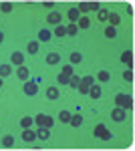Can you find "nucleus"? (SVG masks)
<instances>
[{"mask_svg": "<svg viewBox=\"0 0 135 151\" xmlns=\"http://www.w3.org/2000/svg\"><path fill=\"white\" fill-rule=\"evenodd\" d=\"M115 105L117 107H121V109H125V111H129V109H133V99L129 97V95H115Z\"/></svg>", "mask_w": 135, "mask_h": 151, "instance_id": "1", "label": "nucleus"}, {"mask_svg": "<svg viewBox=\"0 0 135 151\" xmlns=\"http://www.w3.org/2000/svg\"><path fill=\"white\" fill-rule=\"evenodd\" d=\"M34 119V123H36V125H38V127H53V125H55V119H53V117L51 115H45V113H38V115L36 117H32Z\"/></svg>", "mask_w": 135, "mask_h": 151, "instance_id": "2", "label": "nucleus"}, {"mask_svg": "<svg viewBox=\"0 0 135 151\" xmlns=\"http://www.w3.org/2000/svg\"><path fill=\"white\" fill-rule=\"evenodd\" d=\"M93 135H95V137H101L103 141H109V139H111V133L107 131V125H103V123L95 125V129H93Z\"/></svg>", "mask_w": 135, "mask_h": 151, "instance_id": "3", "label": "nucleus"}, {"mask_svg": "<svg viewBox=\"0 0 135 151\" xmlns=\"http://www.w3.org/2000/svg\"><path fill=\"white\" fill-rule=\"evenodd\" d=\"M24 95H28V97H34V95L38 93V85L32 81H24Z\"/></svg>", "mask_w": 135, "mask_h": 151, "instance_id": "4", "label": "nucleus"}, {"mask_svg": "<svg viewBox=\"0 0 135 151\" xmlns=\"http://www.w3.org/2000/svg\"><path fill=\"white\" fill-rule=\"evenodd\" d=\"M125 117H127V111L121 109V107H117V109H113V111H111V119H113V121H117V123L125 121Z\"/></svg>", "mask_w": 135, "mask_h": 151, "instance_id": "5", "label": "nucleus"}, {"mask_svg": "<svg viewBox=\"0 0 135 151\" xmlns=\"http://www.w3.org/2000/svg\"><path fill=\"white\" fill-rule=\"evenodd\" d=\"M10 60H12V65L22 67V65H24V52H20V50H14V52L10 55Z\"/></svg>", "mask_w": 135, "mask_h": 151, "instance_id": "6", "label": "nucleus"}, {"mask_svg": "<svg viewBox=\"0 0 135 151\" xmlns=\"http://www.w3.org/2000/svg\"><path fill=\"white\" fill-rule=\"evenodd\" d=\"M61 20H63V14H61V12H51V14H48V16H46V22L48 24H61Z\"/></svg>", "mask_w": 135, "mask_h": 151, "instance_id": "7", "label": "nucleus"}, {"mask_svg": "<svg viewBox=\"0 0 135 151\" xmlns=\"http://www.w3.org/2000/svg\"><path fill=\"white\" fill-rule=\"evenodd\" d=\"M51 38H53V32L48 28H40L38 30V42H48Z\"/></svg>", "mask_w": 135, "mask_h": 151, "instance_id": "8", "label": "nucleus"}, {"mask_svg": "<svg viewBox=\"0 0 135 151\" xmlns=\"http://www.w3.org/2000/svg\"><path fill=\"white\" fill-rule=\"evenodd\" d=\"M48 137H51V129L48 127H38V131H36V139L48 141Z\"/></svg>", "mask_w": 135, "mask_h": 151, "instance_id": "9", "label": "nucleus"}, {"mask_svg": "<svg viewBox=\"0 0 135 151\" xmlns=\"http://www.w3.org/2000/svg\"><path fill=\"white\" fill-rule=\"evenodd\" d=\"M121 63H125V65L131 69V67H133V52H131V50H125L123 55H121Z\"/></svg>", "mask_w": 135, "mask_h": 151, "instance_id": "10", "label": "nucleus"}, {"mask_svg": "<svg viewBox=\"0 0 135 151\" xmlns=\"http://www.w3.org/2000/svg\"><path fill=\"white\" fill-rule=\"evenodd\" d=\"M107 20H109V26H113V28H117V24L121 22V16H119L117 12H109Z\"/></svg>", "mask_w": 135, "mask_h": 151, "instance_id": "11", "label": "nucleus"}, {"mask_svg": "<svg viewBox=\"0 0 135 151\" xmlns=\"http://www.w3.org/2000/svg\"><path fill=\"white\" fill-rule=\"evenodd\" d=\"M67 16H69V20H71L73 24H77V20H79L83 14H79V10H77V8H69V10H67Z\"/></svg>", "mask_w": 135, "mask_h": 151, "instance_id": "12", "label": "nucleus"}, {"mask_svg": "<svg viewBox=\"0 0 135 151\" xmlns=\"http://www.w3.org/2000/svg\"><path fill=\"white\" fill-rule=\"evenodd\" d=\"M58 60H61V55L58 52H48L46 55V65H51V67L58 65Z\"/></svg>", "mask_w": 135, "mask_h": 151, "instance_id": "13", "label": "nucleus"}, {"mask_svg": "<svg viewBox=\"0 0 135 151\" xmlns=\"http://www.w3.org/2000/svg\"><path fill=\"white\" fill-rule=\"evenodd\" d=\"M101 95H103V91H101V87H99V85L89 87V97H91V99H101Z\"/></svg>", "mask_w": 135, "mask_h": 151, "instance_id": "14", "label": "nucleus"}, {"mask_svg": "<svg viewBox=\"0 0 135 151\" xmlns=\"http://www.w3.org/2000/svg\"><path fill=\"white\" fill-rule=\"evenodd\" d=\"M38 48H40V42H38V40H30V42L26 45V52H28V55H36Z\"/></svg>", "mask_w": 135, "mask_h": 151, "instance_id": "15", "label": "nucleus"}, {"mask_svg": "<svg viewBox=\"0 0 135 151\" xmlns=\"http://www.w3.org/2000/svg\"><path fill=\"white\" fill-rule=\"evenodd\" d=\"M36 139V133L34 131H30V127L28 129H22V141H26V143H30V141Z\"/></svg>", "mask_w": 135, "mask_h": 151, "instance_id": "16", "label": "nucleus"}, {"mask_svg": "<svg viewBox=\"0 0 135 151\" xmlns=\"http://www.w3.org/2000/svg\"><path fill=\"white\" fill-rule=\"evenodd\" d=\"M16 77L20 79V81H28V77H30V73H28V69L26 67H18V70H16Z\"/></svg>", "mask_w": 135, "mask_h": 151, "instance_id": "17", "label": "nucleus"}, {"mask_svg": "<svg viewBox=\"0 0 135 151\" xmlns=\"http://www.w3.org/2000/svg\"><path fill=\"white\" fill-rule=\"evenodd\" d=\"M58 89H56V87H48V89H46V99H51V101H56V99H58Z\"/></svg>", "mask_w": 135, "mask_h": 151, "instance_id": "18", "label": "nucleus"}, {"mask_svg": "<svg viewBox=\"0 0 135 151\" xmlns=\"http://www.w3.org/2000/svg\"><path fill=\"white\" fill-rule=\"evenodd\" d=\"M81 123H83V115H81V113L71 115V121H69V125H71V127H79Z\"/></svg>", "mask_w": 135, "mask_h": 151, "instance_id": "19", "label": "nucleus"}, {"mask_svg": "<svg viewBox=\"0 0 135 151\" xmlns=\"http://www.w3.org/2000/svg\"><path fill=\"white\" fill-rule=\"evenodd\" d=\"M77 26H79V28H89V26H91V18L83 14L79 20H77Z\"/></svg>", "mask_w": 135, "mask_h": 151, "instance_id": "20", "label": "nucleus"}, {"mask_svg": "<svg viewBox=\"0 0 135 151\" xmlns=\"http://www.w3.org/2000/svg\"><path fill=\"white\" fill-rule=\"evenodd\" d=\"M12 73V65H8V63H4V65H0V77L4 79V77H8Z\"/></svg>", "mask_w": 135, "mask_h": 151, "instance_id": "21", "label": "nucleus"}, {"mask_svg": "<svg viewBox=\"0 0 135 151\" xmlns=\"http://www.w3.org/2000/svg\"><path fill=\"white\" fill-rule=\"evenodd\" d=\"M53 35L58 36V38H63V36H67V28H65L63 24H56V28L53 30Z\"/></svg>", "mask_w": 135, "mask_h": 151, "instance_id": "22", "label": "nucleus"}, {"mask_svg": "<svg viewBox=\"0 0 135 151\" xmlns=\"http://www.w3.org/2000/svg\"><path fill=\"white\" fill-rule=\"evenodd\" d=\"M69 60H71L69 65H79L81 60H83V55H81V52H71V57H69Z\"/></svg>", "mask_w": 135, "mask_h": 151, "instance_id": "23", "label": "nucleus"}, {"mask_svg": "<svg viewBox=\"0 0 135 151\" xmlns=\"http://www.w3.org/2000/svg\"><path fill=\"white\" fill-rule=\"evenodd\" d=\"M30 125H34V119H32V117L26 115V117H22V119H20V127H22V129H28Z\"/></svg>", "mask_w": 135, "mask_h": 151, "instance_id": "24", "label": "nucleus"}, {"mask_svg": "<svg viewBox=\"0 0 135 151\" xmlns=\"http://www.w3.org/2000/svg\"><path fill=\"white\" fill-rule=\"evenodd\" d=\"M79 85H81V77H77V75H71V77H69V87L77 89Z\"/></svg>", "mask_w": 135, "mask_h": 151, "instance_id": "25", "label": "nucleus"}, {"mask_svg": "<svg viewBox=\"0 0 135 151\" xmlns=\"http://www.w3.org/2000/svg\"><path fill=\"white\" fill-rule=\"evenodd\" d=\"M65 28H67V35L69 36H75L77 32H79V26H77V24H73V22H69Z\"/></svg>", "mask_w": 135, "mask_h": 151, "instance_id": "26", "label": "nucleus"}, {"mask_svg": "<svg viewBox=\"0 0 135 151\" xmlns=\"http://www.w3.org/2000/svg\"><path fill=\"white\" fill-rule=\"evenodd\" d=\"M2 145H4L6 149H10L12 145H14V137H12V135H4V137H2Z\"/></svg>", "mask_w": 135, "mask_h": 151, "instance_id": "27", "label": "nucleus"}, {"mask_svg": "<svg viewBox=\"0 0 135 151\" xmlns=\"http://www.w3.org/2000/svg\"><path fill=\"white\" fill-rule=\"evenodd\" d=\"M12 8H14V4H12V2H2V4H0V12H4V14L12 12Z\"/></svg>", "mask_w": 135, "mask_h": 151, "instance_id": "28", "label": "nucleus"}, {"mask_svg": "<svg viewBox=\"0 0 135 151\" xmlns=\"http://www.w3.org/2000/svg\"><path fill=\"white\" fill-rule=\"evenodd\" d=\"M97 79L101 83H107L109 79H111V75H109V70H99V75H97Z\"/></svg>", "mask_w": 135, "mask_h": 151, "instance_id": "29", "label": "nucleus"}, {"mask_svg": "<svg viewBox=\"0 0 135 151\" xmlns=\"http://www.w3.org/2000/svg\"><path fill=\"white\" fill-rule=\"evenodd\" d=\"M58 121H61V123H69V121H71V113H69V111H61V113H58Z\"/></svg>", "mask_w": 135, "mask_h": 151, "instance_id": "30", "label": "nucleus"}, {"mask_svg": "<svg viewBox=\"0 0 135 151\" xmlns=\"http://www.w3.org/2000/svg\"><path fill=\"white\" fill-rule=\"evenodd\" d=\"M81 83H83V85H87V87H93V85H95V77H91V75L81 77Z\"/></svg>", "mask_w": 135, "mask_h": 151, "instance_id": "31", "label": "nucleus"}, {"mask_svg": "<svg viewBox=\"0 0 135 151\" xmlns=\"http://www.w3.org/2000/svg\"><path fill=\"white\" fill-rule=\"evenodd\" d=\"M56 83H58V85H69V75L58 73V75H56Z\"/></svg>", "mask_w": 135, "mask_h": 151, "instance_id": "32", "label": "nucleus"}, {"mask_svg": "<svg viewBox=\"0 0 135 151\" xmlns=\"http://www.w3.org/2000/svg\"><path fill=\"white\" fill-rule=\"evenodd\" d=\"M105 36H107V38H115V36H117V28L107 26V28H105Z\"/></svg>", "mask_w": 135, "mask_h": 151, "instance_id": "33", "label": "nucleus"}, {"mask_svg": "<svg viewBox=\"0 0 135 151\" xmlns=\"http://www.w3.org/2000/svg\"><path fill=\"white\" fill-rule=\"evenodd\" d=\"M107 16H109V10H99L97 12V18H99V20H101V22H105V20H107Z\"/></svg>", "mask_w": 135, "mask_h": 151, "instance_id": "34", "label": "nucleus"}, {"mask_svg": "<svg viewBox=\"0 0 135 151\" xmlns=\"http://www.w3.org/2000/svg\"><path fill=\"white\" fill-rule=\"evenodd\" d=\"M123 79H125L127 83H133V70H131V69H127V70L123 73Z\"/></svg>", "mask_w": 135, "mask_h": 151, "instance_id": "35", "label": "nucleus"}, {"mask_svg": "<svg viewBox=\"0 0 135 151\" xmlns=\"http://www.w3.org/2000/svg\"><path fill=\"white\" fill-rule=\"evenodd\" d=\"M89 10L91 12H99L101 10V4H99V2H89Z\"/></svg>", "mask_w": 135, "mask_h": 151, "instance_id": "36", "label": "nucleus"}, {"mask_svg": "<svg viewBox=\"0 0 135 151\" xmlns=\"http://www.w3.org/2000/svg\"><path fill=\"white\" fill-rule=\"evenodd\" d=\"M77 10H79V14H83V12H89V2H81Z\"/></svg>", "mask_w": 135, "mask_h": 151, "instance_id": "37", "label": "nucleus"}, {"mask_svg": "<svg viewBox=\"0 0 135 151\" xmlns=\"http://www.w3.org/2000/svg\"><path fill=\"white\" fill-rule=\"evenodd\" d=\"M61 73H63V75H69V77H71V75H75V73H73V65H65Z\"/></svg>", "mask_w": 135, "mask_h": 151, "instance_id": "38", "label": "nucleus"}, {"mask_svg": "<svg viewBox=\"0 0 135 151\" xmlns=\"http://www.w3.org/2000/svg\"><path fill=\"white\" fill-rule=\"evenodd\" d=\"M77 89H79V93H81V95H89V87H87V85H83V83H81Z\"/></svg>", "mask_w": 135, "mask_h": 151, "instance_id": "39", "label": "nucleus"}, {"mask_svg": "<svg viewBox=\"0 0 135 151\" xmlns=\"http://www.w3.org/2000/svg\"><path fill=\"white\" fill-rule=\"evenodd\" d=\"M43 6H45L46 10H53L55 8V2H43Z\"/></svg>", "mask_w": 135, "mask_h": 151, "instance_id": "40", "label": "nucleus"}, {"mask_svg": "<svg viewBox=\"0 0 135 151\" xmlns=\"http://www.w3.org/2000/svg\"><path fill=\"white\" fill-rule=\"evenodd\" d=\"M2 40H4V32L0 30V42H2Z\"/></svg>", "mask_w": 135, "mask_h": 151, "instance_id": "41", "label": "nucleus"}, {"mask_svg": "<svg viewBox=\"0 0 135 151\" xmlns=\"http://www.w3.org/2000/svg\"><path fill=\"white\" fill-rule=\"evenodd\" d=\"M2 85H4V79H2V77H0V89H2Z\"/></svg>", "mask_w": 135, "mask_h": 151, "instance_id": "42", "label": "nucleus"}]
</instances>
